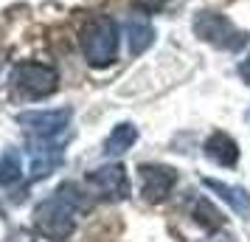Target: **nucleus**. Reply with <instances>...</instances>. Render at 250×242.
I'll use <instances>...</instances> for the list:
<instances>
[{
	"instance_id": "obj_3",
	"label": "nucleus",
	"mask_w": 250,
	"mask_h": 242,
	"mask_svg": "<svg viewBox=\"0 0 250 242\" xmlns=\"http://www.w3.org/2000/svg\"><path fill=\"white\" fill-rule=\"evenodd\" d=\"M194 34L203 37L205 43H211L216 48H225V51H239V48L248 43V34L245 31H239L228 17H222V14H216V12H197L194 14Z\"/></svg>"
},
{
	"instance_id": "obj_4",
	"label": "nucleus",
	"mask_w": 250,
	"mask_h": 242,
	"mask_svg": "<svg viewBox=\"0 0 250 242\" xmlns=\"http://www.w3.org/2000/svg\"><path fill=\"white\" fill-rule=\"evenodd\" d=\"M12 82L25 99H42V96H51L57 90L59 73L57 68L42 65V62H20L12 70Z\"/></svg>"
},
{
	"instance_id": "obj_5",
	"label": "nucleus",
	"mask_w": 250,
	"mask_h": 242,
	"mask_svg": "<svg viewBox=\"0 0 250 242\" xmlns=\"http://www.w3.org/2000/svg\"><path fill=\"white\" fill-rule=\"evenodd\" d=\"M141 195L149 203H163L171 195V189L177 183V172L171 166H160V163H144L141 169Z\"/></svg>"
},
{
	"instance_id": "obj_6",
	"label": "nucleus",
	"mask_w": 250,
	"mask_h": 242,
	"mask_svg": "<svg viewBox=\"0 0 250 242\" xmlns=\"http://www.w3.org/2000/svg\"><path fill=\"white\" fill-rule=\"evenodd\" d=\"M70 110H34V113H20L17 124L34 132L37 138H59V132L68 127Z\"/></svg>"
},
{
	"instance_id": "obj_11",
	"label": "nucleus",
	"mask_w": 250,
	"mask_h": 242,
	"mask_svg": "<svg viewBox=\"0 0 250 242\" xmlns=\"http://www.w3.org/2000/svg\"><path fill=\"white\" fill-rule=\"evenodd\" d=\"M205 155H208L214 163H219V166H236L239 147H236V141L230 138V135L214 132L211 138L205 141Z\"/></svg>"
},
{
	"instance_id": "obj_1",
	"label": "nucleus",
	"mask_w": 250,
	"mask_h": 242,
	"mask_svg": "<svg viewBox=\"0 0 250 242\" xmlns=\"http://www.w3.org/2000/svg\"><path fill=\"white\" fill-rule=\"evenodd\" d=\"M84 203L79 200V192L73 183L59 186L54 195L42 200L34 208V225L37 231H42L48 240L65 242L76 228V208H82Z\"/></svg>"
},
{
	"instance_id": "obj_16",
	"label": "nucleus",
	"mask_w": 250,
	"mask_h": 242,
	"mask_svg": "<svg viewBox=\"0 0 250 242\" xmlns=\"http://www.w3.org/2000/svg\"><path fill=\"white\" fill-rule=\"evenodd\" d=\"M158 3H163V0H158Z\"/></svg>"
},
{
	"instance_id": "obj_9",
	"label": "nucleus",
	"mask_w": 250,
	"mask_h": 242,
	"mask_svg": "<svg viewBox=\"0 0 250 242\" xmlns=\"http://www.w3.org/2000/svg\"><path fill=\"white\" fill-rule=\"evenodd\" d=\"M211 192H216V195L225 200L228 206L236 211L239 217L250 220V192H245V189H239V186H230V183H222V180H214V177H205L203 180Z\"/></svg>"
},
{
	"instance_id": "obj_15",
	"label": "nucleus",
	"mask_w": 250,
	"mask_h": 242,
	"mask_svg": "<svg viewBox=\"0 0 250 242\" xmlns=\"http://www.w3.org/2000/svg\"><path fill=\"white\" fill-rule=\"evenodd\" d=\"M239 73H242V76H245V79L250 82V57L245 59V62H242V65H239Z\"/></svg>"
},
{
	"instance_id": "obj_12",
	"label": "nucleus",
	"mask_w": 250,
	"mask_h": 242,
	"mask_svg": "<svg viewBox=\"0 0 250 242\" xmlns=\"http://www.w3.org/2000/svg\"><path fill=\"white\" fill-rule=\"evenodd\" d=\"M138 141V130L132 124H118V127L110 132V138L104 144V155L110 158V155H124L132 144Z\"/></svg>"
},
{
	"instance_id": "obj_7",
	"label": "nucleus",
	"mask_w": 250,
	"mask_h": 242,
	"mask_svg": "<svg viewBox=\"0 0 250 242\" xmlns=\"http://www.w3.org/2000/svg\"><path fill=\"white\" fill-rule=\"evenodd\" d=\"M87 186L99 197H107V200H124L129 195V180H126V172L121 163H113V166H102V169H93L87 175Z\"/></svg>"
},
{
	"instance_id": "obj_8",
	"label": "nucleus",
	"mask_w": 250,
	"mask_h": 242,
	"mask_svg": "<svg viewBox=\"0 0 250 242\" xmlns=\"http://www.w3.org/2000/svg\"><path fill=\"white\" fill-rule=\"evenodd\" d=\"M62 163V141L34 138L31 141V177H45Z\"/></svg>"
},
{
	"instance_id": "obj_2",
	"label": "nucleus",
	"mask_w": 250,
	"mask_h": 242,
	"mask_svg": "<svg viewBox=\"0 0 250 242\" xmlns=\"http://www.w3.org/2000/svg\"><path fill=\"white\" fill-rule=\"evenodd\" d=\"M115 48H118V25L110 17H93L82 31V51L84 59L93 68H104L115 59Z\"/></svg>"
},
{
	"instance_id": "obj_13",
	"label": "nucleus",
	"mask_w": 250,
	"mask_h": 242,
	"mask_svg": "<svg viewBox=\"0 0 250 242\" xmlns=\"http://www.w3.org/2000/svg\"><path fill=\"white\" fill-rule=\"evenodd\" d=\"M20 155L14 150L3 152V158H0V186H9L14 180H20Z\"/></svg>"
},
{
	"instance_id": "obj_10",
	"label": "nucleus",
	"mask_w": 250,
	"mask_h": 242,
	"mask_svg": "<svg viewBox=\"0 0 250 242\" xmlns=\"http://www.w3.org/2000/svg\"><path fill=\"white\" fill-rule=\"evenodd\" d=\"M126 34H129V54H132V57L144 54V51L155 43V28H152L146 14H132V17L126 20Z\"/></svg>"
},
{
	"instance_id": "obj_14",
	"label": "nucleus",
	"mask_w": 250,
	"mask_h": 242,
	"mask_svg": "<svg viewBox=\"0 0 250 242\" xmlns=\"http://www.w3.org/2000/svg\"><path fill=\"white\" fill-rule=\"evenodd\" d=\"M194 220H197L203 228H219V225L225 222L222 214H219L208 200H197V203H194Z\"/></svg>"
}]
</instances>
